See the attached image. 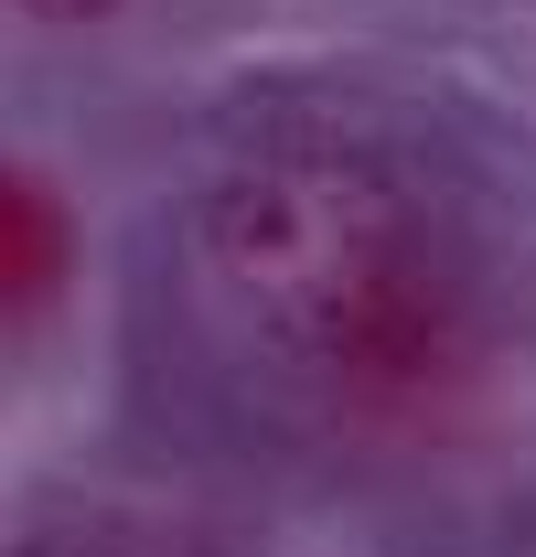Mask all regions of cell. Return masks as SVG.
I'll list each match as a JSON object with an SVG mask.
<instances>
[{"instance_id":"6da1fadb","label":"cell","mask_w":536,"mask_h":557,"mask_svg":"<svg viewBox=\"0 0 536 557\" xmlns=\"http://www.w3.org/2000/svg\"><path fill=\"white\" fill-rule=\"evenodd\" d=\"M204 269L268 344L322 354L354 386H398L440 344L429 236L398 172L343 139H268L204 183Z\"/></svg>"},{"instance_id":"7a4b0ae2","label":"cell","mask_w":536,"mask_h":557,"mask_svg":"<svg viewBox=\"0 0 536 557\" xmlns=\"http://www.w3.org/2000/svg\"><path fill=\"white\" fill-rule=\"evenodd\" d=\"M65 258H75L65 194H54L33 161H11V172H0V278H11V322L54 311V289H65Z\"/></svg>"},{"instance_id":"3957f363","label":"cell","mask_w":536,"mask_h":557,"mask_svg":"<svg viewBox=\"0 0 536 557\" xmlns=\"http://www.w3.org/2000/svg\"><path fill=\"white\" fill-rule=\"evenodd\" d=\"M33 11H44V22H97L108 0H33Z\"/></svg>"}]
</instances>
